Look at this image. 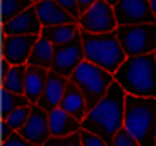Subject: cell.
I'll return each mask as SVG.
<instances>
[{
  "label": "cell",
  "instance_id": "obj_1",
  "mask_svg": "<svg viewBox=\"0 0 156 146\" xmlns=\"http://www.w3.org/2000/svg\"><path fill=\"white\" fill-rule=\"evenodd\" d=\"M125 96L127 92L116 79L111 83L105 96L87 112L82 121V126L96 135H100L107 144H113L118 130L123 128L125 117Z\"/></svg>",
  "mask_w": 156,
  "mask_h": 146
},
{
  "label": "cell",
  "instance_id": "obj_2",
  "mask_svg": "<svg viewBox=\"0 0 156 146\" xmlns=\"http://www.w3.org/2000/svg\"><path fill=\"white\" fill-rule=\"evenodd\" d=\"M115 79L131 96L156 98V56L140 54L129 56L113 74Z\"/></svg>",
  "mask_w": 156,
  "mask_h": 146
},
{
  "label": "cell",
  "instance_id": "obj_3",
  "mask_svg": "<svg viewBox=\"0 0 156 146\" xmlns=\"http://www.w3.org/2000/svg\"><path fill=\"white\" fill-rule=\"evenodd\" d=\"M123 128H127L140 146H156V98L125 96Z\"/></svg>",
  "mask_w": 156,
  "mask_h": 146
},
{
  "label": "cell",
  "instance_id": "obj_4",
  "mask_svg": "<svg viewBox=\"0 0 156 146\" xmlns=\"http://www.w3.org/2000/svg\"><path fill=\"white\" fill-rule=\"evenodd\" d=\"M82 47H83V58L111 74L120 69V65L127 60V54L118 40L116 33H104V35H93L82 31Z\"/></svg>",
  "mask_w": 156,
  "mask_h": 146
},
{
  "label": "cell",
  "instance_id": "obj_5",
  "mask_svg": "<svg viewBox=\"0 0 156 146\" xmlns=\"http://www.w3.org/2000/svg\"><path fill=\"white\" fill-rule=\"evenodd\" d=\"M69 79L82 90V94L87 99V108L91 110L105 96V92L109 90L111 83L115 81V76L109 71H105V69L83 60L75 69V72L71 74Z\"/></svg>",
  "mask_w": 156,
  "mask_h": 146
},
{
  "label": "cell",
  "instance_id": "obj_6",
  "mask_svg": "<svg viewBox=\"0 0 156 146\" xmlns=\"http://www.w3.org/2000/svg\"><path fill=\"white\" fill-rule=\"evenodd\" d=\"M115 33L127 58L140 54H153L156 51V24L118 25Z\"/></svg>",
  "mask_w": 156,
  "mask_h": 146
},
{
  "label": "cell",
  "instance_id": "obj_7",
  "mask_svg": "<svg viewBox=\"0 0 156 146\" xmlns=\"http://www.w3.org/2000/svg\"><path fill=\"white\" fill-rule=\"evenodd\" d=\"M78 25L85 33L93 35H104L116 31L118 22L115 15V5H111L105 0H96L85 13L80 15Z\"/></svg>",
  "mask_w": 156,
  "mask_h": 146
},
{
  "label": "cell",
  "instance_id": "obj_8",
  "mask_svg": "<svg viewBox=\"0 0 156 146\" xmlns=\"http://www.w3.org/2000/svg\"><path fill=\"white\" fill-rule=\"evenodd\" d=\"M83 47H82V31L76 38H73L67 43L55 45V58L51 71L56 74H62L66 78H71L78 65L83 61Z\"/></svg>",
  "mask_w": 156,
  "mask_h": 146
},
{
  "label": "cell",
  "instance_id": "obj_9",
  "mask_svg": "<svg viewBox=\"0 0 156 146\" xmlns=\"http://www.w3.org/2000/svg\"><path fill=\"white\" fill-rule=\"evenodd\" d=\"M115 15L118 25L156 24L151 0H118L115 5Z\"/></svg>",
  "mask_w": 156,
  "mask_h": 146
},
{
  "label": "cell",
  "instance_id": "obj_10",
  "mask_svg": "<svg viewBox=\"0 0 156 146\" xmlns=\"http://www.w3.org/2000/svg\"><path fill=\"white\" fill-rule=\"evenodd\" d=\"M40 35H4V65H27Z\"/></svg>",
  "mask_w": 156,
  "mask_h": 146
},
{
  "label": "cell",
  "instance_id": "obj_11",
  "mask_svg": "<svg viewBox=\"0 0 156 146\" xmlns=\"http://www.w3.org/2000/svg\"><path fill=\"white\" fill-rule=\"evenodd\" d=\"M18 134L27 139L33 144L42 146L49 137H51V128H49V112L42 108L40 105L31 107V115L27 119V123L18 130Z\"/></svg>",
  "mask_w": 156,
  "mask_h": 146
},
{
  "label": "cell",
  "instance_id": "obj_12",
  "mask_svg": "<svg viewBox=\"0 0 156 146\" xmlns=\"http://www.w3.org/2000/svg\"><path fill=\"white\" fill-rule=\"evenodd\" d=\"M42 29L44 27L35 4L27 7L24 13L16 15L15 18L4 22V35H40Z\"/></svg>",
  "mask_w": 156,
  "mask_h": 146
},
{
  "label": "cell",
  "instance_id": "obj_13",
  "mask_svg": "<svg viewBox=\"0 0 156 146\" xmlns=\"http://www.w3.org/2000/svg\"><path fill=\"white\" fill-rule=\"evenodd\" d=\"M67 85H69V78L49 71V78H47L44 94H42V98H40V101L37 105H40L42 108H45L47 112L56 108V107H60V101H62V98L66 94Z\"/></svg>",
  "mask_w": 156,
  "mask_h": 146
},
{
  "label": "cell",
  "instance_id": "obj_14",
  "mask_svg": "<svg viewBox=\"0 0 156 146\" xmlns=\"http://www.w3.org/2000/svg\"><path fill=\"white\" fill-rule=\"evenodd\" d=\"M35 7H37V13H38V16H40L42 27H51V25H62V24L78 22L73 15H69L55 0H38V2H35Z\"/></svg>",
  "mask_w": 156,
  "mask_h": 146
},
{
  "label": "cell",
  "instance_id": "obj_15",
  "mask_svg": "<svg viewBox=\"0 0 156 146\" xmlns=\"http://www.w3.org/2000/svg\"><path fill=\"white\" fill-rule=\"evenodd\" d=\"M49 128H51V137H66L80 132L83 126L80 119H76L64 108L56 107L49 110Z\"/></svg>",
  "mask_w": 156,
  "mask_h": 146
},
{
  "label": "cell",
  "instance_id": "obj_16",
  "mask_svg": "<svg viewBox=\"0 0 156 146\" xmlns=\"http://www.w3.org/2000/svg\"><path fill=\"white\" fill-rule=\"evenodd\" d=\"M49 78V69H44L38 65H27V72H26V87H24V96L37 105L44 94L45 83Z\"/></svg>",
  "mask_w": 156,
  "mask_h": 146
},
{
  "label": "cell",
  "instance_id": "obj_17",
  "mask_svg": "<svg viewBox=\"0 0 156 146\" xmlns=\"http://www.w3.org/2000/svg\"><path fill=\"white\" fill-rule=\"evenodd\" d=\"M60 108H64L66 112H69L71 115H75L80 121H83V117H85L87 112H89L85 96L82 94V90L78 88L71 79H69V85H67V88H66V94H64V98H62V101H60Z\"/></svg>",
  "mask_w": 156,
  "mask_h": 146
},
{
  "label": "cell",
  "instance_id": "obj_18",
  "mask_svg": "<svg viewBox=\"0 0 156 146\" xmlns=\"http://www.w3.org/2000/svg\"><path fill=\"white\" fill-rule=\"evenodd\" d=\"M80 25L78 22H71V24H62V25H51V27H44L40 36L49 40L53 45H60V43H67L73 38L80 35Z\"/></svg>",
  "mask_w": 156,
  "mask_h": 146
},
{
  "label": "cell",
  "instance_id": "obj_19",
  "mask_svg": "<svg viewBox=\"0 0 156 146\" xmlns=\"http://www.w3.org/2000/svg\"><path fill=\"white\" fill-rule=\"evenodd\" d=\"M26 72H27V65H4V78H2L4 90L24 94Z\"/></svg>",
  "mask_w": 156,
  "mask_h": 146
},
{
  "label": "cell",
  "instance_id": "obj_20",
  "mask_svg": "<svg viewBox=\"0 0 156 146\" xmlns=\"http://www.w3.org/2000/svg\"><path fill=\"white\" fill-rule=\"evenodd\" d=\"M53 58H55V45L49 40H45L44 36H40L38 41L33 47V51H31L27 65H38V67H44V69L51 71Z\"/></svg>",
  "mask_w": 156,
  "mask_h": 146
},
{
  "label": "cell",
  "instance_id": "obj_21",
  "mask_svg": "<svg viewBox=\"0 0 156 146\" xmlns=\"http://www.w3.org/2000/svg\"><path fill=\"white\" fill-rule=\"evenodd\" d=\"M31 107H33V105L18 107V108L13 110L11 114L4 115V124L9 126L13 132H18V130L27 123V119H29V115H31Z\"/></svg>",
  "mask_w": 156,
  "mask_h": 146
},
{
  "label": "cell",
  "instance_id": "obj_22",
  "mask_svg": "<svg viewBox=\"0 0 156 146\" xmlns=\"http://www.w3.org/2000/svg\"><path fill=\"white\" fill-rule=\"evenodd\" d=\"M35 2L33 0H2V13H4V22L15 18L16 15L24 13L27 7H31Z\"/></svg>",
  "mask_w": 156,
  "mask_h": 146
},
{
  "label": "cell",
  "instance_id": "obj_23",
  "mask_svg": "<svg viewBox=\"0 0 156 146\" xmlns=\"http://www.w3.org/2000/svg\"><path fill=\"white\" fill-rule=\"evenodd\" d=\"M26 105H33V103L24 94H15V92H9V90H4V96H2V112H4V115L11 114L18 107H26Z\"/></svg>",
  "mask_w": 156,
  "mask_h": 146
},
{
  "label": "cell",
  "instance_id": "obj_24",
  "mask_svg": "<svg viewBox=\"0 0 156 146\" xmlns=\"http://www.w3.org/2000/svg\"><path fill=\"white\" fill-rule=\"evenodd\" d=\"M42 146H82V137H80V132L66 137H49Z\"/></svg>",
  "mask_w": 156,
  "mask_h": 146
},
{
  "label": "cell",
  "instance_id": "obj_25",
  "mask_svg": "<svg viewBox=\"0 0 156 146\" xmlns=\"http://www.w3.org/2000/svg\"><path fill=\"white\" fill-rule=\"evenodd\" d=\"M111 146H140V143L133 137V134L127 128H122V130H118V134L115 135Z\"/></svg>",
  "mask_w": 156,
  "mask_h": 146
},
{
  "label": "cell",
  "instance_id": "obj_26",
  "mask_svg": "<svg viewBox=\"0 0 156 146\" xmlns=\"http://www.w3.org/2000/svg\"><path fill=\"white\" fill-rule=\"evenodd\" d=\"M80 137H82V146H109L100 135H96L85 128L80 130Z\"/></svg>",
  "mask_w": 156,
  "mask_h": 146
},
{
  "label": "cell",
  "instance_id": "obj_27",
  "mask_svg": "<svg viewBox=\"0 0 156 146\" xmlns=\"http://www.w3.org/2000/svg\"><path fill=\"white\" fill-rule=\"evenodd\" d=\"M4 146H38V144L29 143V141H27V139H24L18 132H13L11 135L4 137Z\"/></svg>",
  "mask_w": 156,
  "mask_h": 146
},
{
  "label": "cell",
  "instance_id": "obj_28",
  "mask_svg": "<svg viewBox=\"0 0 156 146\" xmlns=\"http://www.w3.org/2000/svg\"><path fill=\"white\" fill-rule=\"evenodd\" d=\"M58 5H62L69 15H73L76 20H80V7H78V0H55Z\"/></svg>",
  "mask_w": 156,
  "mask_h": 146
},
{
  "label": "cell",
  "instance_id": "obj_29",
  "mask_svg": "<svg viewBox=\"0 0 156 146\" xmlns=\"http://www.w3.org/2000/svg\"><path fill=\"white\" fill-rule=\"evenodd\" d=\"M96 0H78V7H80V13H85Z\"/></svg>",
  "mask_w": 156,
  "mask_h": 146
},
{
  "label": "cell",
  "instance_id": "obj_30",
  "mask_svg": "<svg viewBox=\"0 0 156 146\" xmlns=\"http://www.w3.org/2000/svg\"><path fill=\"white\" fill-rule=\"evenodd\" d=\"M151 7H153V13H154V16H156V0H151Z\"/></svg>",
  "mask_w": 156,
  "mask_h": 146
},
{
  "label": "cell",
  "instance_id": "obj_31",
  "mask_svg": "<svg viewBox=\"0 0 156 146\" xmlns=\"http://www.w3.org/2000/svg\"><path fill=\"white\" fill-rule=\"evenodd\" d=\"M105 2H109L111 5H116V4H118V0H105Z\"/></svg>",
  "mask_w": 156,
  "mask_h": 146
},
{
  "label": "cell",
  "instance_id": "obj_32",
  "mask_svg": "<svg viewBox=\"0 0 156 146\" xmlns=\"http://www.w3.org/2000/svg\"><path fill=\"white\" fill-rule=\"evenodd\" d=\"M33 2H38V0H33Z\"/></svg>",
  "mask_w": 156,
  "mask_h": 146
},
{
  "label": "cell",
  "instance_id": "obj_33",
  "mask_svg": "<svg viewBox=\"0 0 156 146\" xmlns=\"http://www.w3.org/2000/svg\"><path fill=\"white\" fill-rule=\"evenodd\" d=\"M154 56H156V51H154Z\"/></svg>",
  "mask_w": 156,
  "mask_h": 146
}]
</instances>
